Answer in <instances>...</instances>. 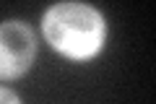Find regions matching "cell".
<instances>
[{
	"label": "cell",
	"mask_w": 156,
	"mask_h": 104,
	"mask_svg": "<svg viewBox=\"0 0 156 104\" xmlns=\"http://www.w3.org/2000/svg\"><path fill=\"white\" fill-rule=\"evenodd\" d=\"M44 37L70 60H89L101 49L107 23L101 13L83 3H57L44 13Z\"/></svg>",
	"instance_id": "obj_1"
},
{
	"label": "cell",
	"mask_w": 156,
	"mask_h": 104,
	"mask_svg": "<svg viewBox=\"0 0 156 104\" xmlns=\"http://www.w3.org/2000/svg\"><path fill=\"white\" fill-rule=\"evenodd\" d=\"M37 55L31 29L23 21L0 23V81H13L31 68Z\"/></svg>",
	"instance_id": "obj_2"
},
{
	"label": "cell",
	"mask_w": 156,
	"mask_h": 104,
	"mask_svg": "<svg viewBox=\"0 0 156 104\" xmlns=\"http://www.w3.org/2000/svg\"><path fill=\"white\" fill-rule=\"evenodd\" d=\"M0 104H21V99H18L11 88H3V86H0Z\"/></svg>",
	"instance_id": "obj_3"
}]
</instances>
